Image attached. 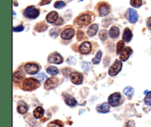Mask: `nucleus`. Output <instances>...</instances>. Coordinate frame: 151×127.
Wrapping results in <instances>:
<instances>
[{
	"label": "nucleus",
	"mask_w": 151,
	"mask_h": 127,
	"mask_svg": "<svg viewBox=\"0 0 151 127\" xmlns=\"http://www.w3.org/2000/svg\"><path fill=\"white\" fill-rule=\"evenodd\" d=\"M58 19V14L56 11H51L49 13L47 16V22L50 24L55 23Z\"/></svg>",
	"instance_id": "obj_16"
},
{
	"label": "nucleus",
	"mask_w": 151,
	"mask_h": 127,
	"mask_svg": "<svg viewBox=\"0 0 151 127\" xmlns=\"http://www.w3.org/2000/svg\"><path fill=\"white\" fill-rule=\"evenodd\" d=\"M144 101L145 104H147V105L148 106H151V91L146 95Z\"/></svg>",
	"instance_id": "obj_34"
},
{
	"label": "nucleus",
	"mask_w": 151,
	"mask_h": 127,
	"mask_svg": "<svg viewBox=\"0 0 151 127\" xmlns=\"http://www.w3.org/2000/svg\"><path fill=\"white\" fill-rule=\"evenodd\" d=\"M123 93L128 98H131L134 94V88L131 86H128L123 90Z\"/></svg>",
	"instance_id": "obj_24"
},
{
	"label": "nucleus",
	"mask_w": 151,
	"mask_h": 127,
	"mask_svg": "<svg viewBox=\"0 0 151 127\" xmlns=\"http://www.w3.org/2000/svg\"><path fill=\"white\" fill-rule=\"evenodd\" d=\"M102 54H103V53H102L101 51H97V53L95 55V57L92 60V63H94V64H99V63H100V60H101Z\"/></svg>",
	"instance_id": "obj_27"
},
{
	"label": "nucleus",
	"mask_w": 151,
	"mask_h": 127,
	"mask_svg": "<svg viewBox=\"0 0 151 127\" xmlns=\"http://www.w3.org/2000/svg\"><path fill=\"white\" fill-rule=\"evenodd\" d=\"M131 4L134 7L139 8L142 4V0H131Z\"/></svg>",
	"instance_id": "obj_29"
},
{
	"label": "nucleus",
	"mask_w": 151,
	"mask_h": 127,
	"mask_svg": "<svg viewBox=\"0 0 151 127\" xmlns=\"http://www.w3.org/2000/svg\"><path fill=\"white\" fill-rule=\"evenodd\" d=\"M147 26L150 30H151V17L148 18L147 20Z\"/></svg>",
	"instance_id": "obj_43"
},
{
	"label": "nucleus",
	"mask_w": 151,
	"mask_h": 127,
	"mask_svg": "<svg viewBox=\"0 0 151 127\" xmlns=\"http://www.w3.org/2000/svg\"><path fill=\"white\" fill-rule=\"evenodd\" d=\"M108 101H109V104L111 107H118L121 103V94L119 93H114L111 94L109 97Z\"/></svg>",
	"instance_id": "obj_3"
},
{
	"label": "nucleus",
	"mask_w": 151,
	"mask_h": 127,
	"mask_svg": "<svg viewBox=\"0 0 151 127\" xmlns=\"http://www.w3.org/2000/svg\"><path fill=\"white\" fill-rule=\"evenodd\" d=\"M67 1H71V0H67Z\"/></svg>",
	"instance_id": "obj_45"
},
{
	"label": "nucleus",
	"mask_w": 151,
	"mask_h": 127,
	"mask_svg": "<svg viewBox=\"0 0 151 127\" xmlns=\"http://www.w3.org/2000/svg\"><path fill=\"white\" fill-rule=\"evenodd\" d=\"M132 49L131 47H126V48L124 49L123 51H122L120 54V60L122 62H125L128 60V59L129 58L130 56L132 54Z\"/></svg>",
	"instance_id": "obj_12"
},
{
	"label": "nucleus",
	"mask_w": 151,
	"mask_h": 127,
	"mask_svg": "<svg viewBox=\"0 0 151 127\" xmlns=\"http://www.w3.org/2000/svg\"><path fill=\"white\" fill-rule=\"evenodd\" d=\"M138 13L132 8L128 9V19L131 23H136L138 20Z\"/></svg>",
	"instance_id": "obj_13"
},
{
	"label": "nucleus",
	"mask_w": 151,
	"mask_h": 127,
	"mask_svg": "<svg viewBox=\"0 0 151 127\" xmlns=\"http://www.w3.org/2000/svg\"><path fill=\"white\" fill-rule=\"evenodd\" d=\"M81 1H83V0H81Z\"/></svg>",
	"instance_id": "obj_46"
},
{
	"label": "nucleus",
	"mask_w": 151,
	"mask_h": 127,
	"mask_svg": "<svg viewBox=\"0 0 151 127\" xmlns=\"http://www.w3.org/2000/svg\"><path fill=\"white\" fill-rule=\"evenodd\" d=\"M60 29L58 28H53L50 31V35L52 38H56L59 35Z\"/></svg>",
	"instance_id": "obj_30"
},
{
	"label": "nucleus",
	"mask_w": 151,
	"mask_h": 127,
	"mask_svg": "<svg viewBox=\"0 0 151 127\" xmlns=\"http://www.w3.org/2000/svg\"><path fill=\"white\" fill-rule=\"evenodd\" d=\"M47 29V25L44 23H39L35 26V30L38 31V32H44V31H45Z\"/></svg>",
	"instance_id": "obj_26"
},
{
	"label": "nucleus",
	"mask_w": 151,
	"mask_h": 127,
	"mask_svg": "<svg viewBox=\"0 0 151 127\" xmlns=\"http://www.w3.org/2000/svg\"><path fill=\"white\" fill-rule=\"evenodd\" d=\"M63 19H62L61 17H60L59 18V19H57V21H56L54 23V24L55 25H61V24H63Z\"/></svg>",
	"instance_id": "obj_41"
},
{
	"label": "nucleus",
	"mask_w": 151,
	"mask_h": 127,
	"mask_svg": "<svg viewBox=\"0 0 151 127\" xmlns=\"http://www.w3.org/2000/svg\"><path fill=\"white\" fill-rule=\"evenodd\" d=\"M65 102L68 106H70V107H74L78 104L76 99L71 96H66L65 98Z\"/></svg>",
	"instance_id": "obj_22"
},
{
	"label": "nucleus",
	"mask_w": 151,
	"mask_h": 127,
	"mask_svg": "<svg viewBox=\"0 0 151 127\" xmlns=\"http://www.w3.org/2000/svg\"><path fill=\"white\" fill-rule=\"evenodd\" d=\"M100 38L102 41H106L108 38V32L107 30H101L100 32Z\"/></svg>",
	"instance_id": "obj_32"
},
{
	"label": "nucleus",
	"mask_w": 151,
	"mask_h": 127,
	"mask_svg": "<svg viewBox=\"0 0 151 127\" xmlns=\"http://www.w3.org/2000/svg\"><path fill=\"white\" fill-rule=\"evenodd\" d=\"M76 20L77 24L80 26H87L91 22V18L90 15L85 13V14L80 16Z\"/></svg>",
	"instance_id": "obj_5"
},
{
	"label": "nucleus",
	"mask_w": 151,
	"mask_h": 127,
	"mask_svg": "<svg viewBox=\"0 0 151 127\" xmlns=\"http://www.w3.org/2000/svg\"><path fill=\"white\" fill-rule=\"evenodd\" d=\"M39 14V10H38L35 6H29V7H27L24 10V16L27 18V19H35L38 18Z\"/></svg>",
	"instance_id": "obj_2"
},
{
	"label": "nucleus",
	"mask_w": 151,
	"mask_h": 127,
	"mask_svg": "<svg viewBox=\"0 0 151 127\" xmlns=\"http://www.w3.org/2000/svg\"><path fill=\"white\" fill-rule=\"evenodd\" d=\"M111 11L110 5L107 3H101L99 5V13H100V16H106L109 14Z\"/></svg>",
	"instance_id": "obj_10"
},
{
	"label": "nucleus",
	"mask_w": 151,
	"mask_h": 127,
	"mask_svg": "<svg viewBox=\"0 0 151 127\" xmlns=\"http://www.w3.org/2000/svg\"><path fill=\"white\" fill-rule=\"evenodd\" d=\"M47 127H63V124L60 121H52L47 125Z\"/></svg>",
	"instance_id": "obj_31"
},
{
	"label": "nucleus",
	"mask_w": 151,
	"mask_h": 127,
	"mask_svg": "<svg viewBox=\"0 0 151 127\" xmlns=\"http://www.w3.org/2000/svg\"><path fill=\"white\" fill-rule=\"evenodd\" d=\"M122 67V63L120 60H116L113 65L110 67L109 71V73L111 76H116L118 73L121 71Z\"/></svg>",
	"instance_id": "obj_4"
},
{
	"label": "nucleus",
	"mask_w": 151,
	"mask_h": 127,
	"mask_svg": "<svg viewBox=\"0 0 151 127\" xmlns=\"http://www.w3.org/2000/svg\"><path fill=\"white\" fill-rule=\"evenodd\" d=\"M52 0H41V2H40V5L41 6H43V5H45V4H50V2H51Z\"/></svg>",
	"instance_id": "obj_42"
},
{
	"label": "nucleus",
	"mask_w": 151,
	"mask_h": 127,
	"mask_svg": "<svg viewBox=\"0 0 151 127\" xmlns=\"http://www.w3.org/2000/svg\"><path fill=\"white\" fill-rule=\"evenodd\" d=\"M75 35V30L72 28H68L63 31L61 34V38L65 40L71 39Z\"/></svg>",
	"instance_id": "obj_14"
},
{
	"label": "nucleus",
	"mask_w": 151,
	"mask_h": 127,
	"mask_svg": "<svg viewBox=\"0 0 151 127\" xmlns=\"http://www.w3.org/2000/svg\"><path fill=\"white\" fill-rule=\"evenodd\" d=\"M58 79L56 77L48 78L44 83V88L47 90H51L57 87L58 85Z\"/></svg>",
	"instance_id": "obj_8"
},
{
	"label": "nucleus",
	"mask_w": 151,
	"mask_h": 127,
	"mask_svg": "<svg viewBox=\"0 0 151 127\" xmlns=\"http://www.w3.org/2000/svg\"><path fill=\"white\" fill-rule=\"evenodd\" d=\"M111 19H104L103 21V26L104 27H108L109 26V24H111Z\"/></svg>",
	"instance_id": "obj_37"
},
{
	"label": "nucleus",
	"mask_w": 151,
	"mask_h": 127,
	"mask_svg": "<svg viewBox=\"0 0 151 127\" xmlns=\"http://www.w3.org/2000/svg\"><path fill=\"white\" fill-rule=\"evenodd\" d=\"M65 6H66V4L63 1H57L54 4V7L57 9H61Z\"/></svg>",
	"instance_id": "obj_33"
},
{
	"label": "nucleus",
	"mask_w": 151,
	"mask_h": 127,
	"mask_svg": "<svg viewBox=\"0 0 151 127\" xmlns=\"http://www.w3.org/2000/svg\"><path fill=\"white\" fill-rule=\"evenodd\" d=\"M135 122L134 121H129L126 123L125 127H135Z\"/></svg>",
	"instance_id": "obj_39"
},
{
	"label": "nucleus",
	"mask_w": 151,
	"mask_h": 127,
	"mask_svg": "<svg viewBox=\"0 0 151 127\" xmlns=\"http://www.w3.org/2000/svg\"><path fill=\"white\" fill-rule=\"evenodd\" d=\"M75 62H76V60H75V59L73 57H69V58L67 59V63H69V64H75Z\"/></svg>",
	"instance_id": "obj_40"
},
{
	"label": "nucleus",
	"mask_w": 151,
	"mask_h": 127,
	"mask_svg": "<svg viewBox=\"0 0 151 127\" xmlns=\"http://www.w3.org/2000/svg\"><path fill=\"white\" fill-rule=\"evenodd\" d=\"M36 78L38 80L41 81V82H43V81L45 80L46 79H47V75L44 74V73H38V75H36Z\"/></svg>",
	"instance_id": "obj_35"
},
{
	"label": "nucleus",
	"mask_w": 151,
	"mask_h": 127,
	"mask_svg": "<svg viewBox=\"0 0 151 127\" xmlns=\"http://www.w3.org/2000/svg\"><path fill=\"white\" fill-rule=\"evenodd\" d=\"M98 31V25L97 24H94L91 25V26L88 27V31H87V34H88V36H94L96 35V33Z\"/></svg>",
	"instance_id": "obj_19"
},
{
	"label": "nucleus",
	"mask_w": 151,
	"mask_h": 127,
	"mask_svg": "<svg viewBox=\"0 0 151 127\" xmlns=\"http://www.w3.org/2000/svg\"><path fill=\"white\" fill-rule=\"evenodd\" d=\"M24 70L27 73L30 75L35 74L39 71V67L35 63H27L24 66Z\"/></svg>",
	"instance_id": "obj_7"
},
{
	"label": "nucleus",
	"mask_w": 151,
	"mask_h": 127,
	"mask_svg": "<svg viewBox=\"0 0 151 127\" xmlns=\"http://www.w3.org/2000/svg\"><path fill=\"white\" fill-rule=\"evenodd\" d=\"M80 51L83 54H87L91 51V43L88 41H85L83 42L80 46Z\"/></svg>",
	"instance_id": "obj_11"
},
{
	"label": "nucleus",
	"mask_w": 151,
	"mask_h": 127,
	"mask_svg": "<svg viewBox=\"0 0 151 127\" xmlns=\"http://www.w3.org/2000/svg\"><path fill=\"white\" fill-rule=\"evenodd\" d=\"M83 32L82 31H78V40H79V41H81V36L83 37Z\"/></svg>",
	"instance_id": "obj_44"
},
{
	"label": "nucleus",
	"mask_w": 151,
	"mask_h": 127,
	"mask_svg": "<svg viewBox=\"0 0 151 127\" xmlns=\"http://www.w3.org/2000/svg\"><path fill=\"white\" fill-rule=\"evenodd\" d=\"M70 79L72 83L75 85H81L83 83V78L81 73L78 72H72L70 74Z\"/></svg>",
	"instance_id": "obj_9"
},
{
	"label": "nucleus",
	"mask_w": 151,
	"mask_h": 127,
	"mask_svg": "<svg viewBox=\"0 0 151 127\" xmlns=\"http://www.w3.org/2000/svg\"><path fill=\"white\" fill-rule=\"evenodd\" d=\"M97 112L101 113H107L110 110V104L108 103H103L97 107Z\"/></svg>",
	"instance_id": "obj_17"
},
{
	"label": "nucleus",
	"mask_w": 151,
	"mask_h": 127,
	"mask_svg": "<svg viewBox=\"0 0 151 127\" xmlns=\"http://www.w3.org/2000/svg\"><path fill=\"white\" fill-rule=\"evenodd\" d=\"M24 26H22V25H20V26H15V27H13V32H22V31L24 30Z\"/></svg>",
	"instance_id": "obj_36"
},
{
	"label": "nucleus",
	"mask_w": 151,
	"mask_h": 127,
	"mask_svg": "<svg viewBox=\"0 0 151 127\" xmlns=\"http://www.w3.org/2000/svg\"><path fill=\"white\" fill-rule=\"evenodd\" d=\"M124 41H120L117 43L116 44V54H119L122 53V51H123V49H124Z\"/></svg>",
	"instance_id": "obj_28"
},
{
	"label": "nucleus",
	"mask_w": 151,
	"mask_h": 127,
	"mask_svg": "<svg viewBox=\"0 0 151 127\" xmlns=\"http://www.w3.org/2000/svg\"><path fill=\"white\" fill-rule=\"evenodd\" d=\"M27 110H28V106L24 102L21 101L17 107V111L19 112L20 114H24V113H26L27 112Z\"/></svg>",
	"instance_id": "obj_21"
},
{
	"label": "nucleus",
	"mask_w": 151,
	"mask_h": 127,
	"mask_svg": "<svg viewBox=\"0 0 151 127\" xmlns=\"http://www.w3.org/2000/svg\"><path fill=\"white\" fill-rule=\"evenodd\" d=\"M132 37L133 34L131 29L129 28H125L123 32V35H122V40H123L124 42H130L131 41V39H132Z\"/></svg>",
	"instance_id": "obj_15"
},
{
	"label": "nucleus",
	"mask_w": 151,
	"mask_h": 127,
	"mask_svg": "<svg viewBox=\"0 0 151 127\" xmlns=\"http://www.w3.org/2000/svg\"><path fill=\"white\" fill-rule=\"evenodd\" d=\"M59 71L58 69L55 66H50L47 68V73H49V74L52 75V76H55V75H57Z\"/></svg>",
	"instance_id": "obj_25"
},
{
	"label": "nucleus",
	"mask_w": 151,
	"mask_h": 127,
	"mask_svg": "<svg viewBox=\"0 0 151 127\" xmlns=\"http://www.w3.org/2000/svg\"><path fill=\"white\" fill-rule=\"evenodd\" d=\"M81 66L84 69H86V70H88L90 68V65L88 64V63H86V62H83L82 64H81Z\"/></svg>",
	"instance_id": "obj_38"
},
{
	"label": "nucleus",
	"mask_w": 151,
	"mask_h": 127,
	"mask_svg": "<svg viewBox=\"0 0 151 127\" xmlns=\"http://www.w3.org/2000/svg\"><path fill=\"white\" fill-rule=\"evenodd\" d=\"M40 85L41 84L39 81L35 79V78H28L24 81L22 87H23L24 91H29L38 88V87H40Z\"/></svg>",
	"instance_id": "obj_1"
},
{
	"label": "nucleus",
	"mask_w": 151,
	"mask_h": 127,
	"mask_svg": "<svg viewBox=\"0 0 151 127\" xmlns=\"http://www.w3.org/2000/svg\"><path fill=\"white\" fill-rule=\"evenodd\" d=\"M48 61L49 63H54V64H61L63 62V59L59 53L53 52L49 56Z\"/></svg>",
	"instance_id": "obj_6"
},
{
	"label": "nucleus",
	"mask_w": 151,
	"mask_h": 127,
	"mask_svg": "<svg viewBox=\"0 0 151 127\" xmlns=\"http://www.w3.org/2000/svg\"><path fill=\"white\" fill-rule=\"evenodd\" d=\"M24 78V74L21 71H17L13 73V80L14 82H19L22 81Z\"/></svg>",
	"instance_id": "obj_18"
},
{
	"label": "nucleus",
	"mask_w": 151,
	"mask_h": 127,
	"mask_svg": "<svg viewBox=\"0 0 151 127\" xmlns=\"http://www.w3.org/2000/svg\"><path fill=\"white\" fill-rule=\"evenodd\" d=\"M44 110L41 107H36L33 111V116L36 119H39L41 118H42L43 116H44Z\"/></svg>",
	"instance_id": "obj_20"
},
{
	"label": "nucleus",
	"mask_w": 151,
	"mask_h": 127,
	"mask_svg": "<svg viewBox=\"0 0 151 127\" xmlns=\"http://www.w3.org/2000/svg\"><path fill=\"white\" fill-rule=\"evenodd\" d=\"M109 35L111 38H116L119 35V29L116 26H112L109 30Z\"/></svg>",
	"instance_id": "obj_23"
}]
</instances>
